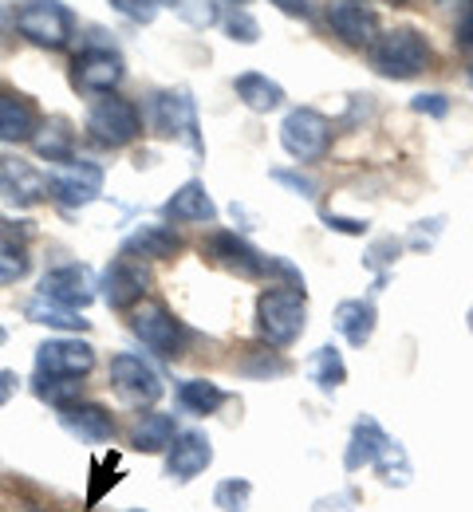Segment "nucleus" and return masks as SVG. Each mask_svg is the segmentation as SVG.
<instances>
[{"label":"nucleus","instance_id":"obj_1","mask_svg":"<svg viewBox=\"0 0 473 512\" xmlns=\"http://www.w3.org/2000/svg\"><path fill=\"white\" fill-rule=\"evenodd\" d=\"M343 465H347V473H355V469H375V473L383 477V485H399V489L410 485V477H414L406 449L399 446L371 414H363V418L355 422L347 453H343Z\"/></svg>","mask_w":473,"mask_h":512},{"label":"nucleus","instance_id":"obj_2","mask_svg":"<svg viewBox=\"0 0 473 512\" xmlns=\"http://www.w3.org/2000/svg\"><path fill=\"white\" fill-rule=\"evenodd\" d=\"M308 327V296L292 284H269L257 300V331L269 347H292Z\"/></svg>","mask_w":473,"mask_h":512},{"label":"nucleus","instance_id":"obj_3","mask_svg":"<svg viewBox=\"0 0 473 512\" xmlns=\"http://www.w3.org/2000/svg\"><path fill=\"white\" fill-rule=\"evenodd\" d=\"M371 67L383 79H414L430 67V44L418 28H391L371 44Z\"/></svg>","mask_w":473,"mask_h":512},{"label":"nucleus","instance_id":"obj_4","mask_svg":"<svg viewBox=\"0 0 473 512\" xmlns=\"http://www.w3.org/2000/svg\"><path fill=\"white\" fill-rule=\"evenodd\" d=\"M12 24L20 28V36H28L32 44H40V48H64L71 40V28H75V20H71V12L60 4V0H24L20 8H16V16H12Z\"/></svg>","mask_w":473,"mask_h":512},{"label":"nucleus","instance_id":"obj_5","mask_svg":"<svg viewBox=\"0 0 473 512\" xmlns=\"http://www.w3.org/2000/svg\"><path fill=\"white\" fill-rule=\"evenodd\" d=\"M280 146L296 158V162H316L328 154L332 146V119L312 111V107H296L284 115L280 123Z\"/></svg>","mask_w":473,"mask_h":512},{"label":"nucleus","instance_id":"obj_6","mask_svg":"<svg viewBox=\"0 0 473 512\" xmlns=\"http://www.w3.org/2000/svg\"><path fill=\"white\" fill-rule=\"evenodd\" d=\"M87 134L107 150H123L142 134V115H138V107L131 99H119V95L99 99L87 111Z\"/></svg>","mask_w":473,"mask_h":512},{"label":"nucleus","instance_id":"obj_7","mask_svg":"<svg viewBox=\"0 0 473 512\" xmlns=\"http://www.w3.org/2000/svg\"><path fill=\"white\" fill-rule=\"evenodd\" d=\"M131 331L142 339V347H150L158 359H178L186 351V323L174 320L162 304H138L131 308Z\"/></svg>","mask_w":473,"mask_h":512},{"label":"nucleus","instance_id":"obj_8","mask_svg":"<svg viewBox=\"0 0 473 512\" xmlns=\"http://www.w3.org/2000/svg\"><path fill=\"white\" fill-rule=\"evenodd\" d=\"M154 130L166 134V138H182L194 154H205L198 107H194V95H190L186 87H178V91H158V95H154Z\"/></svg>","mask_w":473,"mask_h":512},{"label":"nucleus","instance_id":"obj_9","mask_svg":"<svg viewBox=\"0 0 473 512\" xmlns=\"http://www.w3.org/2000/svg\"><path fill=\"white\" fill-rule=\"evenodd\" d=\"M95 371V347L87 339H48L36 347L40 379H87Z\"/></svg>","mask_w":473,"mask_h":512},{"label":"nucleus","instance_id":"obj_10","mask_svg":"<svg viewBox=\"0 0 473 512\" xmlns=\"http://www.w3.org/2000/svg\"><path fill=\"white\" fill-rule=\"evenodd\" d=\"M111 386L119 390V398L127 406H138V410H146V406H154L162 398L158 371L150 363H142V355H131V351L111 359Z\"/></svg>","mask_w":473,"mask_h":512},{"label":"nucleus","instance_id":"obj_11","mask_svg":"<svg viewBox=\"0 0 473 512\" xmlns=\"http://www.w3.org/2000/svg\"><path fill=\"white\" fill-rule=\"evenodd\" d=\"M103 193V170L95 162H60V170L48 178V197L60 201L64 209H83Z\"/></svg>","mask_w":473,"mask_h":512},{"label":"nucleus","instance_id":"obj_12","mask_svg":"<svg viewBox=\"0 0 473 512\" xmlns=\"http://www.w3.org/2000/svg\"><path fill=\"white\" fill-rule=\"evenodd\" d=\"M328 24L351 48H371L383 36L379 32V12L367 0H328Z\"/></svg>","mask_w":473,"mask_h":512},{"label":"nucleus","instance_id":"obj_13","mask_svg":"<svg viewBox=\"0 0 473 512\" xmlns=\"http://www.w3.org/2000/svg\"><path fill=\"white\" fill-rule=\"evenodd\" d=\"M48 197V178L24 158H0V201L8 209H32Z\"/></svg>","mask_w":473,"mask_h":512},{"label":"nucleus","instance_id":"obj_14","mask_svg":"<svg viewBox=\"0 0 473 512\" xmlns=\"http://www.w3.org/2000/svg\"><path fill=\"white\" fill-rule=\"evenodd\" d=\"M209 465H213V442L202 430H182L166 449V477L178 481V485L202 477Z\"/></svg>","mask_w":473,"mask_h":512},{"label":"nucleus","instance_id":"obj_15","mask_svg":"<svg viewBox=\"0 0 473 512\" xmlns=\"http://www.w3.org/2000/svg\"><path fill=\"white\" fill-rule=\"evenodd\" d=\"M205 253L213 256L225 272H233V276H245V280L269 276V256L257 253V249H253L245 237H237V233H213L209 245H205Z\"/></svg>","mask_w":473,"mask_h":512},{"label":"nucleus","instance_id":"obj_16","mask_svg":"<svg viewBox=\"0 0 473 512\" xmlns=\"http://www.w3.org/2000/svg\"><path fill=\"white\" fill-rule=\"evenodd\" d=\"M40 296L79 312V308H87L95 300V276H91L87 264H60L40 280Z\"/></svg>","mask_w":473,"mask_h":512},{"label":"nucleus","instance_id":"obj_17","mask_svg":"<svg viewBox=\"0 0 473 512\" xmlns=\"http://www.w3.org/2000/svg\"><path fill=\"white\" fill-rule=\"evenodd\" d=\"M123 75H127V64L115 48H87L71 64V83L79 91H111V87H119Z\"/></svg>","mask_w":473,"mask_h":512},{"label":"nucleus","instance_id":"obj_18","mask_svg":"<svg viewBox=\"0 0 473 512\" xmlns=\"http://www.w3.org/2000/svg\"><path fill=\"white\" fill-rule=\"evenodd\" d=\"M60 414V426L75 434L79 442H91V446H103V442H111L115 438V418H111V410L107 406H99V402H68V406H60L56 410Z\"/></svg>","mask_w":473,"mask_h":512},{"label":"nucleus","instance_id":"obj_19","mask_svg":"<svg viewBox=\"0 0 473 512\" xmlns=\"http://www.w3.org/2000/svg\"><path fill=\"white\" fill-rule=\"evenodd\" d=\"M146 296V276L131 264V256H119L107 272H103V300L115 312H131Z\"/></svg>","mask_w":473,"mask_h":512},{"label":"nucleus","instance_id":"obj_20","mask_svg":"<svg viewBox=\"0 0 473 512\" xmlns=\"http://www.w3.org/2000/svg\"><path fill=\"white\" fill-rule=\"evenodd\" d=\"M162 217L174 225H209V221H217V205L205 190V182H186L162 205Z\"/></svg>","mask_w":473,"mask_h":512},{"label":"nucleus","instance_id":"obj_21","mask_svg":"<svg viewBox=\"0 0 473 512\" xmlns=\"http://www.w3.org/2000/svg\"><path fill=\"white\" fill-rule=\"evenodd\" d=\"M36 130H40L36 107H32L24 95L0 91V142L20 146V142H32V138H36Z\"/></svg>","mask_w":473,"mask_h":512},{"label":"nucleus","instance_id":"obj_22","mask_svg":"<svg viewBox=\"0 0 473 512\" xmlns=\"http://www.w3.org/2000/svg\"><path fill=\"white\" fill-rule=\"evenodd\" d=\"M178 253H182V237L166 225H142L138 233L123 241V256H131V260H170Z\"/></svg>","mask_w":473,"mask_h":512},{"label":"nucleus","instance_id":"obj_23","mask_svg":"<svg viewBox=\"0 0 473 512\" xmlns=\"http://www.w3.org/2000/svg\"><path fill=\"white\" fill-rule=\"evenodd\" d=\"M233 91H237V99L249 107V111H257V115H269L276 107H284V87L269 79L265 71H245V75H237L233 79Z\"/></svg>","mask_w":473,"mask_h":512},{"label":"nucleus","instance_id":"obj_24","mask_svg":"<svg viewBox=\"0 0 473 512\" xmlns=\"http://www.w3.org/2000/svg\"><path fill=\"white\" fill-rule=\"evenodd\" d=\"M332 320H336V331L351 347H363V343H371V335H375L379 312H375L371 300H343Z\"/></svg>","mask_w":473,"mask_h":512},{"label":"nucleus","instance_id":"obj_25","mask_svg":"<svg viewBox=\"0 0 473 512\" xmlns=\"http://www.w3.org/2000/svg\"><path fill=\"white\" fill-rule=\"evenodd\" d=\"M178 402H182L186 414L209 418L229 402V394L217 383H209V379H186V383H178Z\"/></svg>","mask_w":473,"mask_h":512},{"label":"nucleus","instance_id":"obj_26","mask_svg":"<svg viewBox=\"0 0 473 512\" xmlns=\"http://www.w3.org/2000/svg\"><path fill=\"white\" fill-rule=\"evenodd\" d=\"M174 438H178V426H174L170 414H142V422L131 434V446L138 453H166Z\"/></svg>","mask_w":473,"mask_h":512},{"label":"nucleus","instance_id":"obj_27","mask_svg":"<svg viewBox=\"0 0 473 512\" xmlns=\"http://www.w3.org/2000/svg\"><path fill=\"white\" fill-rule=\"evenodd\" d=\"M304 371H308V379L320 386V390H339V386L347 383V363H343V355H339L332 343H324V347H316L312 351V359L304 363Z\"/></svg>","mask_w":473,"mask_h":512},{"label":"nucleus","instance_id":"obj_28","mask_svg":"<svg viewBox=\"0 0 473 512\" xmlns=\"http://www.w3.org/2000/svg\"><path fill=\"white\" fill-rule=\"evenodd\" d=\"M36 154L40 158H48V162H68L71 158V146H75V130H71L68 119H48L44 127L36 130Z\"/></svg>","mask_w":473,"mask_h":512},{"label":"nucleus","instance_id":"obj_29","mask_svg":"<svg viewBox=\"0 0 473 512\" xmlns=\"http://www.w3.org/2000/svg\"><path fill=\"white\" fill-rule=\"evenodd\" d=\"M24 316H28L32 323H44V327H60V331H87V320H83L75 308H64V304L44 300V296L28 300Z\"/></svg>","mask_w":473,"mask_h":512},{"label":"nucleus","instance_id":"obj_30","mask_svg":"<svg viewBox=\"0 0 473 512\" xmlns=\"http://www.w3.org/2000/svg\"><path fill=\"white\" fill-rule=\"evenodd\" d=\"M162 4H170L174 8V16L182 20V24H190V28H213L217 20H221V8H217V0H162Z\"/></svg>","mask_w":473,"mask_h":512},{"label":"nucleus","instance_id":"obj_31","mask_svg":"<svg viewBox=\"0 0 473 512\" xmlns=\"http://www.w3.org/2000/svg\"><path fill=\"white\" fill-rule=\"evenodd\" d=\"M249 497H253V481L245 477H229L213 489V505L221 512H249Z\"/></svg>","mask_w":473,"mask_h":512},{"label":"nucleus","instance_id":"obj_32","mask_svg":"<svg viewBox=\"0 0 473 512\" xmlns=\"http://www.w3.org/2000/svg\"><path fill=\"white\" fill-rule=\"evenodd\" d=\"M91 489H87V505H99L103 501V493L107 489H115L119 485V457L111 453V457H95L91 461Z\"/></svg>","mask_w":473,"mask_h":512},{"label":"nucleus","instance_id":"obj_33","mask_svg":"<svg viewBox=\"0 0 473 512\" xmlns=\"http://www.w3.org/2000/svg\"><path fill=\"white\" fill-rule=\"evenodd\" d=\"M241 371L249 379H280L288 371V363L276 355V351H249V359L241 363Z\"/></svg>","mask_w":473,"mask_h":512},{"label":"nucleus","instance_id":"obj_34","mask_svg":"<svg viewBox=\"0 0 473 512\" xmlns=\"http://www.w3.org/2000/svg\"><path fill=\"white\" fill-rule=\"evenodd\" d=\"M36 398H44V402H52L56 410L60 406H68V402H75V394H79V383L75 379H40L36 375Z\"/></svg>","mask_w":473,"mask_h":512},{"label":"nucleus","instance_id":"obj_35","mask_svg":"<svg viewBox=\"0 0 473 512\" xmlns=\"http://www.w3.org/2000/svg\"><path fill=\"white\" fill-rule=\"evenodd\" d=\"M24 276H28V256H24V249L0 241V288H4V284H16V280H24Z\"/></svg>","mask_w":473,"mask_h":512},{"label":"nucleus","instance_id":"obj_36","mask_svg":"<svg viewBox=\"0 0 473 512\" xmlns=\"http://www.w3.org/2000/svg\"><path fill=\"white\" fill-rule=\"evenodd\" d=\"M225 36H229L233 44H257V40H261V24H257L245 8H237V12L225 20Z\"/></svg>","mask_w":473,"mask_h":512},{"label":"nucleus","instance_id":"obj_37","mask_svg":"<svg viewBox=\"0 0 473 512\" xmlns=\"http://www.w3.org/2000/svg\"><path fill=\"white\" fill-rule=\"evenodd\" d=\"M119 16H127V20H135V24H150L154 16H158V4L162 0H107Z\"/></svg>","mask_w":473,"mask_h":512},{"label":"nucleus","instance_id":"obj_38","mask_svg":"<svg viewBox=\"0 0 473 512\" xmlns=\"http://www.w3.org/2000/svg\"><path fill=\"white\" fill-rule=\"evenodd\" d=\"M272 182L288 186V190L296 193V197H304V201H316V193H320V186L308 174H300V170H272Z\"/></svg>","mask_w":473,"mask_h":512},{"label":"nucleus","instance_id":"obj_39","mask_svg":"<svg viewBox=\"0 0 473 512\" xmlns=\"http://www.w3.org/2000/svg\"><path fill=\"white\" fill-rule=\"evenodd\" d=\"M399 253H403V241H399V237H379V241L367 249V264H371V268H387V264L399 260Z\"/></svg>","mask_w":473,"mask_h":512},{"label":"nucleus","instance_id":"obj_40","mask_svg":"<svg viewBox=\"0 0 473 512\" xmlns=\"http://www.w3.org/2000/svg\"><path fill=\"white\" fill-rule=\"evenodd\" d=\"M410 107H414L418 115H430V119H446V115H450V99L438 95V91H430V95H414Z\"/></svg>","mask_w":473,"mask_h":512},{"label":"nucleus","instance_id":"obj_41","mask_svg":"<svg viewBox=\"0 0 473 512\" xmlns=\"http://www.w3.org/2000/svg\"><path fill=\"white\" fill-rule=\"evenodd\" d=\"M442 233V217H430V221H418V229L410 233V249H430L434 245V237Z\"/></svg>","mask_w":473,"mask_h":512},{"label":"nucleus","instance_id":"obj_42","mask_svg":"<svg viewBox=\"0 0 473 512\" xmlns=\"http://www.w3.org/2000/svg\"><path fill=\"white\" fill-rule=\"evenodd\" d=\"M324 225L336 229L343 237H363L367 233V221H355V217H339V213H324Z\"/></svg>","mask_w":473,"mask_h":512},{"label":"nucleus","instance_id":"obj_43","mask_svg":"<svg viewBox=\"0 0 473 512\" xmlns=\"http://www.w3.org/2000/svg\"><path fill=\"white\" fill-rule=\"evenodd\" d=\"M454 40H458V48L473 52V12L458 16V32H454Z\"/></svg>","mask_w":473,"mask_h":512},{"label":"nucleus","instance_id":"obj_44","mask_svg":"<svg viewBox=\"0 0 473 512\" xmlns=\"http://www.w3.org/2000/svg\"><path fill=\"white\" fill-rule=\"evenodd\" d=\"M269 4H276L284 16H300V20L312 16V4H308V0H269Z\"/></svg>","mask_w":473,"mask_h":512},{"label":"nucleus","instance_id":"obj_45","mask_svg":"<svg viewBox=\"0 0 473 512\" xmlns=\"http://www.w3.org/2000/svg\"><path fill=\"white\" fill-rule=\"evenodd\" d=\"M16 386H20V379H16V371H0V406H8V402H12Z\"/></svg>","mask_w":473,"mask_h":512},{"label":"nucleus","instance_id":"obj_46","mask_svg":"<svg viewBox=\"0 0 473 512\" xmlns=\"http://www.w3.org/2000/svg\"><path fill=\"white\" fill-rule=\"evenodd\" d=\"M442 8H458V16H466V12H473V0H438Z\"/></svg>","mask_w":473,"mask_h":512},{"label":"nucleus","instance_id":"obj_47","mask_svg":"<svg viewBox=\"0 0 473 512\" xmlns=\"http://www.w3.org/2000/svg\"><path fill=\"white\" fill-rule=\"evenodd\" d=\"M4 343H8V331H4V327H0V347H4Z\"/></svg>","mask_w":473,"mask_h":512},{"label":"nucleus","instance_id":"obj_48","mask_svg":"<svg viewBox=\"0 0 473 512\" xmlns=\"http://www.w3.org/2000/svg\"><path fill=\"white\" fill-rule=\"evenodd\" d=\"M466 320H470V331H473V308H470V316H466Z\"/></svg>","mask_w":473,"mask_h":512},{"label":"nucleus","instance_id":"obj_49","mask_svg":"<svg viewBox=\"0 0 473 512\" xmlns=\"http://www.w3.org/2000/svg\"><path fill=\"white\" fill-rule=\"evenodd\" d=\"M233 4H249V0H233Z\"/></svg>","mask_w":473,"mask_h":512},{"label":"nucleus","instance_id":"obj_50","mask_svg":"<svg viewBox=\"0 0 473 512\" xmlns=\"http://www.w3.org/2000/svg\"><path fill=\"white\" fill-rule=\"evenodd\" d=\"M470 83H473V64H470Z\"/></svg>","mask_w":473,"mask_h":512}]
</instances>
